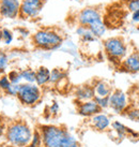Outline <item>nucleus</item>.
<instances>
[{"instance_id":"bb28decb","label":"nucleus","mask_w":139,"mask_h":147,"mask_svg":"<svg viewBox=\"0 0 139 147\" xmlns=\"http://www.w3.org/2000/svg\"><path fill=\"white\" fill-rule=\"evenodd\" d=\"M80 40H82V43H85V44H90V43H93V42L98 41V39L94 37L93 34H92V32L88 29L86 32L80 37Z\"/></svg>"},{"instance_id":"1a4fd4ad","label":"nucleus","mask_w":139,"mask_h":147,"mask_svg":"<svg viewBox=\"0 0 139 147\" xmlns=\"http://www.w3.org/2000/svg\"><path fill=\"white\" fill-rule=\"evenodd\" d=\"M21 0H0V16L5 20L19 17Z\"/></svg>"},{"instance_id":"39448f33","label":"nucleus","mask_w":139,"mask_h":147,"mask_svg":"<svg viewBox=\"0 0 139 147\" xmlns=\"http://www.w3.org/2000/svg\"><path fill=\"white\" fill-rule=\"evenodd\" d=\"M24 106H34L42 99V89L35 83H21L16 97Z\"/></svg>"},{"instance_id":"e433bc0d","label":"nucleus","mask_w":139,"mask_h":147,"mask_svg":"<svg viewBox=\"0 0 139 147\" xmlns=\"http://www.w3.org/2000/svg\"><path fill=\"white\" fill-rule=\"evenodd\" d=\"M42 1H43V2H44V3H45V2H47V1H48V0H42Z\"/></svg>"},{"instance_id":"5701e85b","label":"nucleus","mask_w":139,"mask_h":147,"mask_svg":"<svg viewBox=\"0 0 139 147\" xmlns=\"http://www.w3.org/2000/svg\"><path fill=\"white\" fill-rule=\"evenodd\" d=\"M123 114L125 115L128 119L133 120V121H139V107L128 105L126 110L124 111Z\"/></svg>"},{"instance_id":"a878e982","label":"nucleus","mask_w":139,"mask_h":147,"mask_svg":"<svg viewBox=\"0 0 139 147\" xmlns=\"http://www.w3.org/2000/svg\"><path fill=\"white\" fill-rule=\"evenodd\" d=\"M93 100L98 103V105L102 109V111L107 109V107H109V97H98V96H95Z\"/></svg>"},{"instance_id":"9d476101","label":"nucleus","mask_w":139,"mask_h":147,"mask_svg":"<svg viewBox=\"0 0 139 147\" xmlns=\"http://www.w3.org/2000/svg\"><path fill=\"white\" fill-rule=\"evenodd\" d=\"M119 68L126 73H139V51H132L127 54Z\"/></svg>"},{"instance_id":"c85d7f7f","label":"nucleus","mask_w":139,"mask_h":147,"mask_svg":"<svg viewBox=\"0 0 139 147\" xmlns=\"http://www.w3.org/2000/svg\"><path fill=\"white\" fill-rule=\"evenodd\" d=\"M11 85V82L9 80L7 74H1L0 75V90L4 92L9 88V86Z\"/></svg>"},{"instance_id":"c756f323","label":"nucleus","mask_w":139,"mask_h":147,"mask_svg":"<svg viewBox=\"0 0 139 147\" xmlns=\"http://www.w3.org/2000/svg\"><path fill=\"white\" fill-rule=\"evenodd\" d=\"M125 4H126L127 10L131 13L136 10H139V0H126Z\"/></svg>"},{"instance_id":"6e6552de","label":"nucleus","mask_w":139,"mask_h":147,"mask_svg":"<svg viewBox=\"0 0 139 147\" xmlns=\"http://www.w3.org/2000/svg\"><path fill=\"white\" fill-rule=\"evenodd\" d=\"M103 15L102 12L95 7H87L80 10L76 15V21L78 25H82V26H90L98 21H102Z\"/></svg>"},{"instance_id":"423d86ee","label":"nucleus","mask_w":139,"mask_h":147,"mask_svg":"<svg viewBox=\"0 0 139 147\" xmlns=\"http://www.w3.org/2000/svg\"><path fill=\"white\" fill-rule=\"evenodd\" d=\"M44 7L42 0H21L19 17L23 20H37Z\"/></svg>"},{"instance_id":"dca6fc26","label":"nucleus","mask_w":139,"mask_h":147,"mask_svg":"<svg viewBox=\"0 0 139 147\" xmlns=\"http://www.w3.org/2000/svg\"><path fill=\"white\" fill-rule=\"evenodd\" d=\"M88 29L90 30L92 34H93L95 38H98V39H101L103 38L107 32V27H106V24L104 23V21H98L93 23V24H91L90 26H88Z\"/></svg>"},{"instance_id":"6ab92c4d","label":"nucleus","mask_w":139,"mask_h":147,"mask_svg":"<svg viewBox=\"0 0 139 147\" xmlns=\"http://www.w3.org/2000/svg\"><path fill=\"white\" fill-rule=\"evenodd\" d=\"M23 83H35V70L32 68H25L21 70Z\"/></svg>"},{"instance_id":"7ed1b4c3","label":"nucleus","mask_w":139,"mask_h":147,"mask_svg":"<svg viewBox=\"0 0 139 147\" xmlns=\"http://www.w3.org/2000/svg\"><path fill=\"white\" fill-rule=\"evenodd\" d=\"M103 49L108 61L120 65L123 58L128 54V45L122 37H110L103 41Z\"/></svg>"},{"instance_id":"a211bd4d","label":"nucleus","mask_w":139,"mask_h":147,"mask_svg":"<svg viewBox=\"0 0 139 147\" xmlns=\"http://www.w3.org/2000/svg\"><path fill=\"white\" fill-rule=\"evenodd\" d=\"M61 147H80V145H79L77 139L71 134L69 131H66L63 136V140H62Z\"/></svg>"},{"instance_id":"f704fd0d","label":"nucleus","mask_w":139,"mask_h":147,"mask_svg":"<svg viewBox=\"0 0 139 147\" xmlns=\"http://www.w3.org/2000/svg\"><path fill=\"white\" fill-rule=\"evenodd\" d=\"M5 129H7V123H4L3 120L0 119V139L4 136V133H5Z\"/></svg>"},{"instance_id":"4be33fe9","label":"nucleus","mask_w":139,"mask_h":147,"mask_svg":"<svg viewBox=\"0 0 139 147\" xmlns=\"http://www.w3.org/2000/svg\"><path fill=\"white\" fill-rule=\"evenodd\" d=\"M26 147H43V141H42V135L39 129L33 130L32 139L30 141V143Z\"/></svg>"},{"instance_id":"20e7f679","label":"nucleus","mask_w":139,"mask_h":147,"mask_svg":"<svg viewBox=\"0 0 139 147\" xmlns=\"http://www.w3.org/2000/svg\"><path fill=\"white\" fill-rule=\"evenodd\" d=\"M39 130L41 132L43 147H61L62 140L65 134V128L55 125H42Z\"/></svg>"},{"instance_id":"9b49d317","label":"nucleus","mask_w":139,"mask_h":147,"mask_svg":"<svg viewBox=\"0 0 139 147\" xmlns=\"http://www.w3.org/2000/svg\"><path fill=\"white\" fill-rule=\"evenodd\" d=\"M77 112L82 117H92L94 115L101 113L102 109L92 99L84 102H77Z\"/></svg>"},{"instance_id":"393cba45","label":"nucleus","mask_w":139,"mask_h":147,"mask_svg":"<svg viewBox=\"0 0 139 147\" xmlns=\"http://www.w3.org/2000/svg\"><path fill=\"white\" fill-rule=\"evenodd\" d=\"M9 65V56L4 51L0 49V75L4 73Z\"/></svg>"},{"instance_id":"58836bf2","label":"nucleus","mask_w":139,"mask_h":147,"mask_svg":"<svg viewBox=\"0 0 139 147\" xmlns=\"http://www.w3.org/2000/svg\"><path fill=\"white\" fill-rule=\"evenodd\" d=\"M74 1H77V2H79V1H82V0H74Z\"/></svg>"},{"instance_id":"c9c22d12","label":"nucleus","mask_w":139,"mask_h":147,"mask_svg":"<svg viewBox=\"0 0 139 147\" xmlns=\"http://www.w3.org/2000/svg\"><path fill=\"white\" fill-rule=\"evenodd\" d=\"M2 44V39H1V29H0V45Z\"/></svg>"},{"instance_id":"2f4dec72","label":"nucleus","mask_w":139,"mask_h":147,"mask_svg":"<svg viewBox=\"0 0 139 147\" xmlns=\"http://www.w3.org/2000/svg\"><path fill=\"white\" fill-rule=\"evenodd\" d=\"M87 30H88V27H86V26H82V25H78L77 27H76V29H75V33L77 34L78 37L80 38L84 33L86 32Z\"/></svg>"},{"instance_id":"f8f14e48","label":"nucleus","mask_w":139,"mask_h":147,"mask_svg":"<svg viewBox=\"0 0 139 147\" xmlns=\"http://www.w3.org/2000/svg\"><path fill=\"white\" fill-rule=\"evenodd\" d=\"M75 100L76 102H84L88 100H92L95 97L94 89L92 84H84V85L78 86L74 91Z\"/></svg>"},{"instance_id":"aec40b11","label":"nucleus","mask_w":139,"mask_h":147,"mask_svg":"<svg viewBox=\"0 0 139 147\" xmlns=\"http://www.w3.org/2000/svg\"><path fill=\"white\" fill-rule=\"evenodd\" d=\"M111 127H112V129L115 131L117 135H118V138L120 139H124V138H126L127 136V133H126V126H124L122 123H120V121H114V123H111Z\"/></svg>"},{"instance_id":"4c0bfd02","label":"nucleus","mask_w":139,"mask_h":147,"mask_svg":"<svg viewBox=\"0 0 139 147\" xmlns=\"http://www.w3.org/2000/svg\"><path fill=\"white\" fill-rule=\"evenodd\" d=\"M7 147H16V146H13V145H9V146H7Z\"/></svg>"},{"instance_id":"2eb2a0df","label":"nucleus","mask_w":139,"mask_h":147,"mask_svg":"<svg viewBox=\"0 0 139 147\" xmlns=\"http://www.w3.org/2000/svg\"><path fill=\"white\" fill-rule=\"evenodd\" d=\"M49 78H50V70L47 67L41 65L35 70V84L37 86L44 87L48 85Z\"/></svg>"},{"instance_id":"f03ea898","label":"nucleus","mask_w":139,"mask_h":147,"mask_svg":"<svg viewBox=\"0 0 139 147\" xmlns=\"http://www.w3.org/2000/svg\"><path fill=\"white\" fill-rule=\"evenodd\" d=\"M33 131L24 120H14L7 123L4 138L10 145L16 147H26L32 139Z\"/></svg>"},{"instance_id":"72a5a7b5","label":"nucleus","mask_w":139,"mask_h":147,"mask_svg":"<svg viewBox=\"0 0 139 147\" xmlns=\"http://www.w3.org/2000/svg\"><path fill=\"white\" fill-rule=\"evenodd\" d=\"M17 31H18V33H19V36L21 38H27L30 36L29 30H27L26 28H17Z\"/></svg>"},{"instance_id":"ddd939ff","label":"nucleus","mask_w":139,"mask_h":147,"mask_svg":"<svg viewBox=\"0 0 139 147\" xmlns=\"http://www.w3.org/2000/svg\"><path fill=\"white\" fill-rule=\"evenodd\" d=\"M90 118H91V126L93 127L95 130L101 131V132L107 130L109 128V126L111 125L110 118L107 115L103 114L102 112L96 115H94V116H92Z\"/></svg>"},{"instance_id":"cd10ccee","label":"nucleus","mask_w":139,"mask_h":147,"mask_svg":"<svg viewBox=\"0 0 139 147\" xmlns=\"http://www.w3.org/2000/svg\"><path fill=\"white\" fill-rule=\"evenodd\" d=\"M19 85L21 84H11L8 89L4 91V94L10 97H17L18 91H19Z\"/></svg>"},{"instance_id":"f257e3e1","label":"nucleus","mask_w":139,"mask_h":147,"mask_svg":"<svg viewBox=\"0 0 139 147\" xmlns=\"http://www.w3.org/2000/svg\"><path fill=\"white\" fill-rule=\"evenodd\" d=\"M32 45L44 52H51L61 49L64 42L62 33L55 28H41L31 36Z\"/></svg>"},{"instance_id":"473e14b6","label":"nucleus","mask_w":139,"mask_h":147,"mask_svg":"<svg viewBox=\"0 0 139 147\" xmlns=\"http://www.w3.org/2000/svg\"><path fill=\"white\" fill-rule=\"evenodd\" d=\"M131 18H132V22H133V23L138 24L139 23V10H136V11H134V12H132Z\"/></svg>"},{"instance_id":"0eeeda50","label":"nucleus","mask_w":139,"mask_h":147,"mask_svg":"<svg viewBox=\"0 0 139 147\" xmlns=\"http://www.w3.org/2000/svg\"><path fill=\"white\" fill-rule=\"evenodd\" d=\"M130 105L128 96L121 89H115L109 96V107L116 114H123Z\"/></svg>"},{"instance_id":"b1692460","label":"nucleus","mask_w":139,"mask_h":147,"mask_svg":"<svg viewBox=\"0 0 139 147\" xmlns=\"http://www.w3.org/2000/svg\"><path fill=\"white\" fill-rule=\"evenodd\" d=\"M8 78L10 80L11 84H21L23 83V78H21V70H11L8 74Z\"/></svg>"},{"instance_id":"412c9836","label":"nucleus","mask_w":139,"mask_h":147,"mask_svg":"<svg viewBox=\"0 0 139 147\" xmlns=\"http://www.w3.org/2000/svg\"><path fill=\"white\" fill-rule=\"evenodd\" d=\"M1 39H2V44H12L14 41V32L9 28H2L1 29Z\"/></svg>"},{"instance_id":"7c9ffc66","label":"nucleus","mask_w":139,"mask_h":147,"mask_svg":"<svg viewBox=\"0 0 139 147\" xmlns=\"http://www.w3.org/2000/svg\"><path fill=\"white\" fill-rule=\"evenodd\" d=\"M59 110H60V107H59V104L58 102H53L51 103V105L48 107V113L50 115H57L59 113Z\"/></svg>"},{"instance_id":"4468645a","label":"nucleus","mask_w":139,"mask_h":147,"mask_svg":"<svg viewBox=\"0 0 139 147\" xmlns=\"http://www.w3.org/2000/svg\"><path fill=\"white\" fill-rule=\"evenodd\" d=\"M92 86H93L95 96H98V97H109L114 90L109 83H107L106 81H103V80L94 81Z\"/></svg>"},{"instance_id":"f3484780","label":"nucleus","mask_w":139,"mask_h":147,"mask_svg":"<svg viewBox=\"0 0 139 147\" xmlns=\"http://www.w3.org/2000/svg\"><path fill=\"white\" fill-rule=\"evenodd\" d=\"M66 78L65 71H63L60 68H55V69L50 70V78H49V84H53L57 85L60 82L64 81Z\"/></svg>"}]
</instances>
